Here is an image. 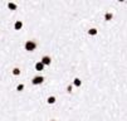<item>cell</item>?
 <instances>
[{
    "mask_svg": "<svg viewBox=\"0 0 127 121\" xmlns=\"http://www.w3.org/2000/svg\"><path fill=\"white\" fill-rule=\"evenodd\" d=\"M35 48H37V43L34 42V40H28V42L25 43V51L33 52V51H35Z\"/></svg>",
    "mask_w": 127,
    "mask_h": 121,
    "instance_id": "6da1fadb",
    "label": "cell"
},
{
    "mask_svg": "<svg viewBox=\"0 0 127 121\" xmlns=\"http://www.w3.org/2000/svg\"><path fill=\"white\" fill-rule=\"evenodd\" d=\"M43 82H44V77H43V76H37V77H34L32 79L33 84H42Z\"/></svg>",
    "mask_w": 127,
    "mask_h": 121,
    "instance_id": "7a4b0ae2",
    "label": "cell"
},
{
    "mask_svg": "<svg viewBox=\"0 0 127 121\" xmlns=\"http://www.w3.org/2000/svg\"><path fill=\"white\" fill-rule=\"evenodd\" d=\"M42 63L43 64H44V66H49L50 64V62H52V59H50V57H48V56H44V57H43L42 58Z\"/></svg>",
    "mask_w": 127,
    "mask_h": 121,
    "instance_id": "3957f363",
    "label": "cell"
},
{
    "mask_svg": "<svg viewBox=\"0 0 127 121\" xmlns=\"http://www.w3.org/2000/svg\"><path fill=\"white\" fill-rule=\"evenodd\" d=\"M21 28H23V23L19 20V21H15V24H14V29L15 30H20Z\"/></svg>",
    "mask_w": 127,
    "mask_h": 121,
    "instance_id": "277c9868",
    "label": "cell"
},
{
    "mask_svg": "<svg viewBox=\"0 0 127 121\" xmlns=\"http://www.w3.org/2000/svg\"><path fill=\"white\" fill-rule=\"evenodd\" d=\"M44 64H43L42 63V62H38V63H35V69L37 71H43V69H44Z\"/></svg>",
    "mask_w": 127,
    "mask_h": 121,
    "instance_id": "5b68a950",
    "label": "cell"
},
{
    "mask_svg": "<svg viewBox=\"0 0 127 121\" xmlns=\"http://www.w3.org/2000/svg\"><path fill=\"white\" fill-rule=\"evenodd\" d=\"M73 84L76 87H81V84H82V81L79 79V78H74L73 79Z\"/></svg>",
    "mask_w": 127,
    "mask_h": 121,
    "instance_id": "8992f818",
    "label": "cell"
},
{
    "mask_svg": "<svg viewBox=\"0 0 127 121\" xmlns=\"http://www.w3.org/2000/svg\"><path fill=\"white\" fill-rule=\"evenodd\" d=\"M47 102H48V104H49V105H53V104H55V97H54V96H50V97H48Z\"/></svg>",
    "mask_w": 127,
    "mask_h": 121,
    "instance_id": "52a82bcc",
    "label": "cell"
},
{
    "mask_svg": "<svg viewBox=\"0 0 127 121\" xmlns=\"http://www.w3.org/2000/svg\"><path fill=\"white\" fill-rule=\"evenodd\" d=\"M113 18V14L112 13H106V15H104V20H107V21H109Z\"/></svg>",
    "mask_w": 127,
    "mask_h": 121,
    "instance_id": "ba28073f",
    "label": "cell"
},
{
    "mask_svg": "<svg viewBox=\"0 0 127 121\" xmlns=\"http://www.w3.org/2000/svg\"><path fill=\"white\" fill-rule=\"evenodd\" d=\"M8 6H9L10 10H16V8H18V6H16V4H14V3H9V4H8Z\"/></svg>",
    "mask_w": 127,
    "mask_h": 121,
    "instance_id": "9c48e42d",
    "label": "cell"
},
{
    "mask_svg": "<svg viewBox=\"0 0 127 121\" xmlns=\"http://www.w3.org/2000/svg\"><path fill=\"white\" fill-rule=\"evenodd\" d=\"M88 34L89 35H96V34H97V29H96V28H91L88 30Z\"/></svg>",
    "mask_w": 127,
    "mask_h": 121,
    "instance_id": "30bf717a",
    "label": "cell"
},
{
    "mask_svg": "<svg viewBox=\"0 0 127 121\" xmlns=\"http://www.w3.org/2000/svg\"><path fill=\"white\" fill-rule=\"evenodd\" d=\"M13 74H14V76H19L20 74V69L19 68H14V69H13Z\"/></svg>",
    "mask_w": 127,
    "mask_h": 121,
    "instance_id": "8fae6325",
    "label": "cell"
},
{
    "mask_svg": "<svg viewBox=\"0 0 127 121\" xmlns=\"http://www.w3.org/2000/svg\"><path fill=\"white\" fill-rule=\"evenodd\" d=\"M24 89V84H19L18 87H16V91H23Z\"/></svg>",
    "mask_w": 127,
    "mask_h": 121,
    "instance_id": "7c38bea8",
    "label": "cell"
},
{
    "mask_svg": "<svg viewBox=\"0 0 127 121\" xmlns=\"http://www.w3.org/2000/svg\"><path fill=\"white\" fill-rule=\"evenodd\" d=\"M67 92H68V93L72 92V86H68V87H67Z\"/></svg>",
    "mask_w": 127,
    "mask_h": 121,
    "instance_id": "4fadbf2b",
    "label": "cell"
},
{
    "mask_svg": "<svg viewBox=\"0 0 127 121\" xmlns=\"http://www.w3.org/2000/svg\"><path fill=\"white\" fill-rule=\"evenodd\" d=\"M50 121H55V120H50Z\"/></svg>",
    "mask_w": 127,
    "mask_h": 121,
    "instance_id": "5bb4252c",
    "label": "cell"
}]
</instances>
